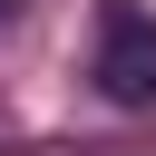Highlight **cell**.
Listing matches in <instances>:
<instances>
[{"instance_id":"1","label":"cell","mask_w":156,"mask_h":156,"mask_svg":"<svg viewBox=\"0 0 156 156\" xmlns=\"http://www.w3.org/2000/svg\"><path fill=\"white\" fill-rule=\"evenodd\" d=\"M98 88L117 107H146L156 98V10H136V0H107L98 10Z\"/></svg>"},{"instance_id":"2","label":"cell","mask_w":156,"mask_h":156,"mask_svg":"<svg viewBox=\"0 0 156 156\" xmlns=\"http://www.w3.org/2000/svg\"><path fill=\"white\" fill-rule=\"evenodd\" d=\"M10 10H20V0H0V20H10Z\"/></svg>"}]
</instances>
